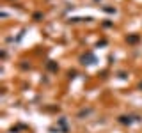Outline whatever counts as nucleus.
Masks as SVG:
<instances>
[{"label":"nucleus","instance_id":"2","mask_svg":"<svg viewBox=\"0 0 142 133\" xmlns=\"http://www.w3.org/2000/svg\"><path fill=\"white\" fill-rule=\"evenodd\" d=\"M119 121H121L123 124H130V123H132V117H126V115H123V117H121Z\"/></svg>","mask_w":142,"mask_h":133},{"label":"nucleus","instance_id":"1","mask_svg":"<svg viewBox=\"0 0 142 133\" xmlns=\"http://www.w3.org/2000/svg\"><path fill=\"white\" fill-rule=\"evenodd\" d=\"M94 62V55H87V57H82V64H92Z\"/></svg>","mask_w":142,"mask_h":133},{"label":"nucleus","instance_id":"3","mask_svg":"<svg viewBox=\"0 0 142 133\" xmlns=\"http://www.w3.org/2000/svg\"><path fill=\"white\" fill-rule=\"evenodd\" d=\"M139 41V35H130L128 37V43H137Z\"/></svg>","mask_w":142,"mask_h":133}]
</instances>
